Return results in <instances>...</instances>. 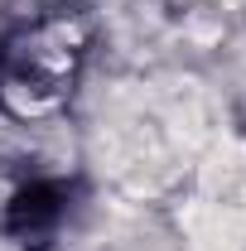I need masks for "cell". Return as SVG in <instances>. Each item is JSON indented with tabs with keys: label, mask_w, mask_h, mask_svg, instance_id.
I'll return each mask as SVG.
<instances>
[{
	"label": "cell",
	"mask_w": 246,
	"mask_h": 251,
	"mask_svg": "<svg viewBox=\"0 0 246 251\" xmlns=\"http://www.w3.org/2000/svg\"><path fill=\"white\" fill-rule=\"evenodd\" d=\"M82 20L77 15H53L39 29L20 34L5 53V101L20 116H44L68 101L77 68H82Z\"/></svg>",
	"instance_id": "obj_1"
}]
</instances>
